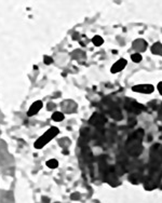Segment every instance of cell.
<instances>
[{
	"mask_svg": "<svg viewBox=\"0 0 162 203\" xmlns=\"http://www.w3.org/2000/svg\"><path fill=\"white\" fill-rule=\"evenodd\" d=\"M59 133V130L57 129L56 126H52V128H50L43 135H41L37 141H35V144H34L35 148H37V149L42 148V147L46 146L52 138H54V137L56 136Z\"/></svg>",
	"mask_w": 162,
	"mask_h": 203,
	"instance_id": "obj_1",
	"label": "cell"
},
{
	"mask_svg": "<svg viewBox=\"0 0 162 203\" xmlns=\"http://www.w3.org/2000/svg\"><path fill=\"white\" fill-rule=\"evenodd\" d=\"M155 90V87L151 84H138V85H134L132 88V91L138 92V93H145V94H150Z\"/></svg>",
	"mask_w": 162,
	"mask_h": 203,
	"instance_id": "obj_2",
	"label": "cell"
},
{
	"mask_svg": "<svg viewBox=\"0 0 162 203\" xmlns=\"http://www.w3.org/2000/svg\"><path fill=\"white\" fill-rule=\"evenodd\" d=\"M127 64H128L127 60H124V58H120V60H118L115 64L113 65V67L110 68V72H113V74H117V72H121V70L127 66Z\"/></svg>",
	"mask_w": 162,
	"mask_h": 203,
	"instance_id": "obj_3",
	"label": "cell"
},
{
	"mask_svg": "<svg viewBox=\"0 0 162 203\" xmlns=\"http://www.w3.org/2000/svg\"><path fill=\"white\" fill-rule=\"evenodd\" d=\"M41 108H42V102L41 101H36L35 103H32V106L29 107L28 111H27V116L28 117L35 116L36 114L39 112V110Z\"/></svg>",
	"mask_w": 162,
	"mask_h": 203,
	"instance_id": "obj_4",
	"label": "cell"
},
{
	"mask_svg": "<svg viewBox=\"0 0 162 203\" xmlns=\"http://www.w3.org/2000/svg\"><path fill=\"white\" fill-rule=\"evenodd\" d=\"M64 119H65V116H64V114H63V112L55 111V112H53V114H52V120H53V121L61 122V121H63Z\"/></svg>",
	"mask_w": 162,
	"mask_h": 203,
	"instance_id": "obj_5",
	"label": "cell"
},
{
	"mask_svg": "<svg viewBox=\"0 0 162 203\" xmlns=\"http://www.w3.org/2000/svg\"><path fill=\"white\" fill-rule=\"evenodd\" d=\"M151 52L154 54H162V45L157 42L151 47Z\"/></svg>",
	"mask_w": 162,
	"mask_h": 203,
	"instance_id": "obj_6",
	"label": "cell"
},
{
	"mask_svg": "<svg viewBox=\"0 0 162 203\" xmlns=\"http://www.w3.org/2000/svg\"><path fill=\"white\" fill-rule=\"evenodd\" d=\"M92 42H93V45H96V47H101V45L104 43V39L101 37V36L96 35V36H94V37H93V39H92Z\"/></svg>",
	"mask_w": 162,
	"mask_h": 203,
	"instance_id": "obj_7",
	"label": "cell"
},
{
	"mask_svg": "<svg viewBox=\"0 0 162 203\" xmlns=\"http://www.w3.org/2000/svg\"><path fill=\"white\" fill-rule=\"evenodd\" d=\"M46 165L49 168H56L57 166H59V162H57V160H55V159H50V160H48V161L46 162Z\"/></svg>",
	"mask_w": 162,
	"mask_h": 203,
	"instance_id": "obj_8",
	"label": "cell"
},
{
	"mask_svg": "<svg viewBox=\"0 0 162 203\" xmlns=\"http://www.w3.org/2000/svg\"><path fill=\"white\" fill-rule=\"evenodd\" d=\"M142 55H140V53H134V54L131 55V60L133 61L134 63H140V61H142Z\"/></svg>",
	"mask_w": 162,
	"mask_h": 203,
	"instance_id": "obj_9",
	"label": "cell"
},
{
	"mask_svg": "<svg viewBox=\"0 0 162 203\" xmlns=\"http://www.w3.org/2000/svg\"><path fill=\"white\" fill-rule=\"evenodd\" d=\"M43 62L46 65H50L53 63V58L51 56H48V55H44L43 56Z\"/></svg>",
	"mask_w": 162,
	"mask_h": 203,
	"instance_id": "obj_10",
	"label": "cell"
},
{
	"mask_svg": "<svg viewBox=\"0 0 162 203\" xmlns=\"http://www.w3.org/2000/svg\"><path fill=\"white\" fill-rule=\"evenodd\" d=\"M47 107H48V110H52V109L55 108V104H54V103H49Z\"/></svg>",
	"mask_w": 162,
	"mask_h": 203,
	"instance_id": "obj_11",
	"label": "cell"
},
{
	"mask_svg": "<svg viewBox=\"0 0 162 203\" xmlns=\"http://www.w3.org/2000/svg\"><path fill=\"white\" fill-rule=\"evenodd\" d=\"M157 89H158V91H159V93H160V94L162 95V82H159V83H158V87H157Z\"/></svg>",
	"mask_w": 162,
	"mask_h": 203,
	"instance_id": "obj_12",
	"label": "cell"
}]
</instances>
